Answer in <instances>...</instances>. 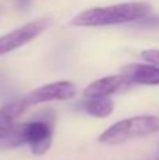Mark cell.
Here are the masks:
<instances>
[{"label": "cell", "mask_w": 159, "mask_h": 160, "mask_svg": "<svg viewBox=\"0 0 159 160\" xmlns=\"http://www.w3.org/2000/svg\"><path fill=\"white\" fill-rule=\"evenodd\" d=\"M55 119V112L49 108L39 111L33 115L30 121L14 127V129L3 139V146L14 148L27 143L34 155H45L52 143Z\"/></svg>", "instance_id": "1"}, {"label": "cell", "mask_w": 159, "mask_h": 160, "mask_svg": "<svg viewBox=\"0 0 159 160\" xmlns=\"http://www.w3.org/2000/svg\"><path fill=\"white\" fill-rule=\"evenodd\" d=\"M149 4L144 2L120 3L114 6H103L93 7L79 13L70 21L72 25L79 27H106V25H117L124 22L138 21L142 17L148 16Z\"/></svg>", "instance_id": "2"}, {"label": "cell", "mask_w": 159, "mask_h": 160, "mask_svg": "<svg viewBox=\"0 0 159 160\" xmlns=\"http://www.w3.org/2000/svg\"><path fill=\"white\" fill-rule=\"evenodd\" d=\"M156 132H159V117L137 115L113 124L99 136V141L104 145H121Z\"/></svg>", "instance_id": "3"}, {"label": "cell", "mask_w": 159, "mask_h": 160, "mask_svg": "<svg viewBox=\"0 0 159 160\" xmlns=\"http://www.w3.org/2000/svg\"><path fill=\"white\" fill-rule=\"evenodd\" d=\"M48 24H49L48 18H39L21 25V27L7 32L6 35H2L0 37V56L13 52L17 48L35 39L37 37L41 35L47 30Z\"/></svg>", "instance_id": "4"}, {"label": "cell", "mask_w": 159, "mask_h": 160, "mask_svg": "<svg viewBox=\"0 0 159 160\" xmlns=\"http://www.w3.org/2000/svg\"><path fill=\"white\" fill-rule=\"evenodd\" d=\"M76 96V87L72 82L68 80H61V82H54L49 84L41 86L35 90L30 91L24 97L27 100L28 105L39 104V102H48L55 101V100H70Z\"/></svg>", "instance_id": "5"}, {"label": "cell", "mask_w": 159, "mask_h": 160, "mask_svg": "<svg viewBox=\"0 0 159 160\" xmlns=\"http://www.w3.org/2000/svg\"><path fill=\"white\" fill-rule=\"evenodd\" d=\"M131 84L128 79L124 75H114L107 78L97 79L86 86L83 94L86 98H100V97H110L111 94L123 90L126 86Z\"/></svg>", "instance_id": "6"}, {"label": "cell", "mask_w": 159, "mask_h": 160, "mask_svg": "<svg viewBox=\"0 0 159 160\" xmlns=\"http://www.w3.org/2000/svg\"><path fill=\"white\" fill-rule=\"evenodd\" d=\"M124 75L131 83L144 86H158L159 84V68L155 65L146 63H130L121 69Z\"/></svg>", "instance_id": "7"}, {"label": "cell", "mask_w": 159, "mask_h": 160, "mask_svg": "<svg viewBox=\"0 0 159 160\" xmlns=\"http://www.w3.org/2000/svg\"><path fill=\"white\" fill-rule=\"evenodd\" d=\"M27 107H30L27 100L20 98L0 108V141H3L14 129L17 119L27 110Z\"/></svg>", "instance_id": "8"}, {"label": "cell", "mask_w": 159, "mask_h": 160, "mask_svg": "<svg viewBox=\"0 0 159 160\" xmlns=\"http://www.w3.org/2000/svg\"><path fill=\"white\" fill-rule=\"evenodd\" d=\"M82 108L89 115L96 118H107L114 110V102L109 97H100V98H87L82 102Z\"/></svg>", "instance_id": "9"}, {"label": "cell", "mask_w": 159, "mask_h": 160, "mask_svg": "<svg viewBox=\"0 0 159 160\" xmlns=\"http://www.w3.org/2000/svg\"><path fill=\"white\" fill-rule=\"evenodd\" d=\"M141 56H142L144 61L149 62V63L155 65V66L159 68V49H146L141 52Z\"/></svg>", "instance_id": "10"}, {"label": "cell", "mask_w": 159, "mask_h": 160, "mask_svg": "<svg viewBox=\"0 0 159 160\" xmlns=\"http://www.w3.org/2000/svg\"><path fill=\"white\" fill-rule=\"evenodd\" d=\"M135 25L138 27H144V28H149V27H159V17H149L145 16L142 17L141 20L135 21Z\"/></svg>", "instance_id": "11"}, {"label": "cell", "mask_w": 159, "mask_h": 160, "mask_svg": "<svg viewBox=\"0 0 159 160\" xmlns=\"http://www.w3.org/2000/svg\"><path fill=\"white\" fill-rule=\"evenodd\" d=\"M16 3L18 4V7L20 8H23V10H25V8L30 6V3H31V0H16Z\"/></svg>", "instance_id": "12"}, {"label": "cell", "mask_w": 159, "mask_h": 160, "mask_svg": "<svg viewBox=\"0 0 159 160\" xmlns=\"http://www.w3.org/2000/svg\"><path fill=\"white\" fill-rule=\"evenodd\" d=\"M156 160H159V158H158V159H156Z\"/></svg>", "instance_id": "13"}]
</instances>
